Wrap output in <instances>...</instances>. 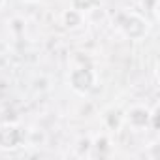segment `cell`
<instances>
[{
    "mask_svg": "<svg viewBox=\"0 0 160 160\" xmlns=\"http://www.w3.org/2000/svg\"><path fill=\"white\" fill-rule=\"evenodd\" d=\"M121 28L130 40H141L147 34V21L138 13H126L121 21Z\"/></svg>",
    "mask_w": 160,
    "mask_h": 160,
    "instance_id": "1",
    "label": "cell"
},
{
    "mask_svg": "<svg viewBox=\"0 0 160 160\" xmlns=\"http://www.w3.org/2000/svg\"><path fill=\"white\" fill-rule=\"evenodd\" d=\"M70 85L75 92L79 94H87L94 87V73L89 68H75L70 73Z\"/></svg>",
    "mask_w": 160,
    "mask_h": 160,
    "instance_id": "2",
    "label": "cell"
},
{
    "mask_svg": "<svg viewBox=\"0 0 160 160\" xmlns=\"http://www.w3.org/2000/svg\"><path fill=\"white\" fill-rule=\"evenodd\" d=\"M23 143V130L13 124L0 126V149H15Z\"/></svg>",
    "mask_w": 160,
    "mask_h": 160,
    "instance_id": "3",
    "label": "cell"
},
{
    "mask_svg": "<svg viewBox=\"0 0 160 160\" xmlns=\"http://www.w3.org/2000/svg\"><path fill=\"white\" fill-rule=\"evenodd\" d=\"M149 119H151V113L145 109V108H132L130 111H128V121H130V124L132 126H145L147 122H149Z\"/></svg>",
    "mask_w": 160,
    "mask_h": 160,
    "instance_id": "4",
    "label": "cell"
},
{
    "mask_svg": "<svg viewBox=\"0 0 160 160\" xmlns=\"http://www.w3.org/2000/svg\"><path fill=\"white\" fill-rule=\"evenodd\" d=\"M72 2V10H75V12H87V10H91V8H94V6H98L100 4V0H70Z\"/></svg>",
    "mask_w": 160,
    "mask_h": 160,
    "instance_id": "5",
    "label": "cell"
},
{
    "mask_svg": "<svg viewBox=\"0 0 160 160\" xmlns=\"http://www.w3.org/2000/svg\"><path fill=\"white\" fill-rule=\"evenodd\" d=\"M64 19H66V27L73 28V27L79 25V21H81V15H79V12H75V10H70V12L64 13Z\"/></svg>",
    "mask_w": 160,
    "mask_h": 160,
    "instance_id": "6",
    "label": "cell"
},
{
    "mask_svg": "<svg viewBox=\"0 0 160 160\" xmlns=\"http://www.w3.org/2000/svg\"><path fill=\"white\" fill-rule=\"evenodd\" d=\"M2 2H4V0H0V6H2Z\"/></svg>",
    "mask_w": 160,
    "mask_h": 160,
    "instance_id": "7",
    "label": "cell"
}]
</instances>
